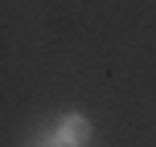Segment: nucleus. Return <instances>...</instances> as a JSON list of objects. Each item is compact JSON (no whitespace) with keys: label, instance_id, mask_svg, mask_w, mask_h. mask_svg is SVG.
Here are the masks:
<instances>
[{"label":"nucleus","instance_id":"obj_1","mask_svg":"<svg viewBox=\"0 0 156 147\" xmlns=\"http://www.w3.org/2000/svg\"><path fill=\"white\" fill-rule=\"evenodd\" d=\"M58 143H62V147H82V143H90V123H86L82 115H66L62 123H58Z\"/></svg>","mask_w":156,"mask_h":147}]
</instances>
